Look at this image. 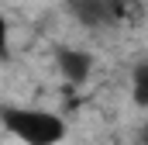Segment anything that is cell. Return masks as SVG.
<instances>
[{"label": "cell", "instance_id": "1", "mask_svg": "<svg viewBox=\"0 0 148 145\" xmlns=\"http://www.w3.org/2000/svg\"><path fill=\"white\" fill-rule=\"evenodd\" d=\"M0 124L24 145H59L66 138V121L41 107H0Z\"/></svg>", "mask_w": 148, "mask_h": 145}, {"label": "cell", "instance_id": "2", "mask_svg": "<svg viewBox=\"0 0 148 145\" xmlns=\"http://www.w3.org/2000/svg\"><path fill=\"white\" fill-rule=\"evenodd\" d=\"M73 17L86 28H110L114 14H110V0H66Z\"/></svg>", "mask_w": 148, "mask_h": 145}, {"label": "cell", "instance_id": "3", "mask_svg": "<svg viewBox=\"0 0 148 145\" xmlns=\"http://www.w3.org/2000/svg\"><path fill=\"white\" fill-rule=\"evenodd\" d=\"M59 72L69 79V83H86L90 72H93V55L83 52V48H59Z\"/></svg>", "mask_w": 148, "mask_h": 145}, {"label": "cell", "instance_id": "4", "mask_svg": "<svg viewBox=\"0 0 148 145\" xmlns=\"http://www.w3.org/2000/svg\"><path fill=\"white\" fill-rule=\"evenodd\" d=\"M114 24H141L145 17V3L141 0H110Z\"/></svg>", "mask_w": 148, "mask_h": 145}, {"label": "cell", "instance_id": "5", "mask_svg": "<svg viewBox=\"0 0 148 145\" xmlns=\"http://www.w3.org/2000/svg\"><path fill=\"white\" fill-rule=\"evenodd\" d=\"M131 97L138 107H148V62H138L131 72Z\"/></svg>", "mask_w": 148, "mask_h": 145}, {"label": "cell", "instance_id": "6", "mask_svg": "<svg viewBox=\"0 0 148 145\" xmlns=\"http://www.w3.org/2000/svg\"><path fill=\"white\" fill-rule=\"evenodd\" d=\"M7 52V21H3V14H0V55Z\"/></svg>", "mask_w": 148, "mask_h": 145}, {"label": "cell", "instance_id": "7", "mask_svg": "<svg viewBox=\"0 0 148 145\" xmlns=\"http://www.w3.org/2000/svg\"><path fill=\"white\" fill-rule=\"evenodd\" d=\"M141 145H148V124L141 128Z\"/></svg>", "mask_w": 148, "mask_h": 145}]
</instances>
